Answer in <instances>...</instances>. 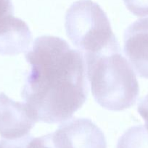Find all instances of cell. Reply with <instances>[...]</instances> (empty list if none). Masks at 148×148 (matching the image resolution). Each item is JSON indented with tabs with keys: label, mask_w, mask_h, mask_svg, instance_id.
Listing matches in <instances>:
<instances>
[{
	"label": "cell",
	"mask_w": 148,
	"mask_h": 148,
	"mask_svg": "<svg viewBox=\"0 0 148 148\" xmlns=\"http://www.w3.org/2000/svg\"><path fill=\"white\" fill-rule=\"evenodd\" d=\"M30 71L21 95L37 121L65 122L82 107L88 96L83 53L64 39L37 38L25 54Z\"/></svg>",
	"instance_id": "1"
},
{
	"label": "cell",
	"mask_w": 148,
	"mask_h": 148,
	"mask_svg": "<svg viewBox=\"0 0 148 148\" xmlns=\"http://www.w3.org/2000/svg\"><path fill=\"white\" fill-rule=\"evenodd\" d=\"M84 59L91 93L99 105L113 111H123L134 105L139 95V83L120 49L85 53Z\"/></svg>",
	"instance_id": "2"
},
{
	"label": "cell",
	"mask_w": 148,
	"mask_h": 148,
	"mask_svg": "<svg viewBox=\"0 0 148 148\" xmlns=\"http://www.w3.org/2000/svg\"><path fill=\"white\" fill-rule=\"evenodd\" d=\"M65 27L73 44L85 53L120 49L107 14L91 0H79L68 8Z\"/></svg>",
	"instance_id": "3"
},
{
	"label": "cell",
	"mask_w": 148,
	"mask_h": 148,
	"mask_svg": "<svg viewBox=\"0 0 148 148\" xmlns=\"http://www.w3.org/2000/svg\"><path fill=\"white\" fill-rule=\"evenodd\" d=\"M52 136L56 148H107L103 132L89 119L65 121Z\"/></svg>",
	"instance_id": "4"
},
{
	"label": "cell",
	"mask_w": 148,
	"mask_h": 148,
	"mask_svg": "<svg viewBox=\"0 0 148 148\" xmlns=\"http://www.w3.org/2000/svg\"><path fill=\"white\" fill-rule=\"evenodd\" d=\"M37 120L26 103L15 102L0 93V136L15 140L28 135Z\"/></svg>",
	"instance_id": "5"
},
{
	"label": "cell",
	"mask_w": 148,
	"mask_h": 148,
	"mask_svg": "<svg viewBox=\"0 0 148 148\" xmlns=\"http://www.w3.org/2000/svg\"><path fill=\"white\" fill-rule=\"evenodd\" d=\"M123 49L137 75L148 79V18L136 20L127 27Z\"/></svg>",
	"instance_id": "6"
},
{
	"label": "cell",
	"mask_w": 148,
	"mask_h": 148,
	"mask_svg": "<svg viewBox=\"0 0 148 148\" xmlns=\"http://www.w3.org/2000/svg\"><path fill=\"white\" fill-rule=\"evenodd\" d=\"M32 40L28 25L9 15L0 19V55L15 56L27 51Z\"/></svg>",
	"instance_id": "7"
},
{
	"label": "cell",
	"mask_w": 148,
	"mask_h": 148,
	"mask_svg": "<svg viewBox=\"0 0 148 148\" xmlns=\"http://www.w3.org/2000/svg\"><path fill=\"white\" fill-rule=\"evenodd\" d=\"M117 148H148V131L141 125L131 127L120 137Z\"/></svg>",
	"instance_id": "8"
},
{
	"label": "cell",
	"mask_w": 148,
	"mask_h": 148,
	"mask_svg": "<svg viewBox=\"0 0 148 148\" xmlns=\"http://www.w3.org/2000/svg\"><path fill=\"white\" fill-rule=\"evenodd\" d=\"M128 10L137 17H148V0H123Z\"/></svg>",
	"instance_id": "9"
},
{
	"label": "cell",
	"mask_w": 148,
	"mask_h": 148,
	"mask_svg": "<svg viewBox=\"0 0 148 148\" xmlns=\"http://www.w3.org/2000/svg\"><path fill=\"white\" fill-rule=\"evenodd\" d=\"M26 148H56L53 143L52 134L40 137H33L29 135Z\"/></svg>",
	"instance_id": "10"
},
{
	"label": "cell",
	"mask_w": 148,
	"mask_h": 148,
	"mask_svg": "<svg viewBox=\"0 0 148 148\" xmlns=\"http://www.w3.org/2000/svg\"><path fill=\"white\" fill-rule=\"evenodd\" d=\"M137 111L145 121V127L148 131V94L139 102Z\"/></svg>",
	"instance_id": "11"
},
{
	"label": "cell",
	"mask_w": 148,
	"mask_h": 148,
	"mask_svg": "<svg viewBox=\"0 0 148 148\" xmlns=\"http://www.w3.org/2000/svg\"><path fill=\"white\" fill-rule=\"evenodd\" d=\"M13 14L14 8L12 0H0V19Z\"/></svg>",
	"instance_id": "12"
}]
</instances>
